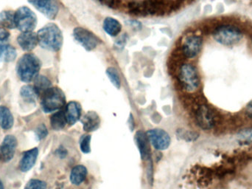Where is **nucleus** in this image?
Returning <instances> with one entry per match:
<instances>
[{
    "label": "nucleus",
    "mask_w": 252,
    "mask_h": 189,
    "mask_svg": "<svg viewBox=\"0 0 252 189\" xmlns=\"http://www.w3.org/2000/svg\"><path fill=\"white\" fill-rule=\"evenodd\" d=\"M41 68L39 58L33 53H27L17 62V72L23 82L29 83L38 76Z\"/></svg>",
    "instance_id": "obj_2"
},
{
    "label": "nucleus",
    "mask_w": 252,
    "mask_h": 189,
    "mask_svg": "<svg viewBox=\"0 0 252 189\" xmlns=\"http://www.w3.org/2000/svg\"><path fill=\"white\" fill-rule=\"evenodd\" d=\"M246 113H247L248 116L252 118V101L248 104L247 107H246Z\"/></svg>",
    "instance_id": "obj_35"
},
{
    "label": "nucleus",
    "mask_w": 252,
    "mask_h": 189,
    "mask_svg": "<svg viewBox=\"0 0 252 189\" xmlns=\"http://www.w3.org/2000/svg\"><path fill=\"white\" fill-rule=\"evenodd\" d=\"M82 123L84 131L93 132L100 126V118L94 112H89L83 118Z\"/></svg>",
    "instance_id": "obj_17"
},
{
    "label": "nucleus",
    "mask_w": 252,
    "mask_h": 189,
    "mask_svg": "<svg viewBox=\"0 0 252 189\" xmlns=\"http://www.w3.org/2000/svg\"><path fill=\"white\" fill-rule=\"evenodd\" d=\"M28 2L49 20L58 15L59 5L56 0H28Z\"/></svg>",
    "instance_id": "obj_10"
},
{
    "label": "nucleus",
    "mask_w": 252,
    "mask_h": 189,
    "mask_svg": "<svg viewBox=\"0 0 252 189\" xmlns=\"http://www.w3.org/2000/svg\"><path fill=\"white\" fill-rule=\"evenodd\" d=\"M0 189H4L3 183L0 180Z\"/></svg>",
    "instance_id": "obj_38"
},
{
    "label": "nucleus",
    "mask_w": 252,
    "mask_h": 189,
    "mask_svg": "<svg viewBox=\"0 0 252 189\" xmlns=\"http://www.w3.org/2000/svg\"><path fill=\"white\" fill-rule=\"evenodd\" d=\"M102 5L109 8H115L116 4V0H97Z\"/></svg>",
    "instance_id": "obj_33"
},
{
    "label": "nucleus",
    "mask_w": 252,
    "mask_h": 189,
    "mask_svg": "<svg viewBox=\"0 0 252 189\" xmlns=\"http://www.w3.org/2000/svg\"><path fill=\"white\" fill-rule=\"evenodd\" d=\"M15 23L21 31L32 32L37 25V17L30 8L23 6L15 12Z\"/></svg>",
    "instance_id": "obj_7"
},
{
    "label": "nucleus",
    "mask_w": 252,
    "mask_h": 189,
    "mask_svg": "<svg viewBox=\"0 0 252 189\" xmlns=\"http://www.w3.org/2000/svg\"><path fill=\"white\" fill-rule=\"evenodd\" d=\"M51 126L55 130L58 131L64 129L68 124L66 116L64 110H59L54 113L50 118Z\"/></svg>",
    "instance_id": "obj_22"
},
{
    "label": "nucleus",
    "mask_w": 252,
    "mask_h": 189,
    "mask_svg": "<svg viewBox=\"0 0 252 189\" xmlns=\"http://www.w3.org/2000/svg\"><path fill=\"white\" fill-rule=\"evenodd\" d=\"M103 30L111 36H116L122 30V24L113 17H106L103 21Z\"/></svg>",
    "instance_id": "obj_19"
},
{
    "label": "nucleus",
    "mask_w": 252,
    "mask_h": 189,
    "mask_svg": "<svg viewBox=\"0 0 252 189\" xmlns=\"http://www.w3.org/2000/svg\"><path fill=\"white\" fill-rule=\"evenodd\" d=\"M0 26L5 29L15 28V13L11 11L0 13Z\"/></svg>",
    "instance_id": "obj_23"
},
{
    "label": "nucleus",
    "mask_w": 252,
    "mask_h": 189,
    "mask_svg": "<svg viewBox=\"0 0 252 189\" xmlns=\"http://www.w3.org/2000/svg\"><path fill=\"white\" fill-rule=\"evenodd\" d=\"M243 33L238 27L231 24H224L217 27L213 33V38L218 43L224 46H233L240 43L243 39Z\"/></svg>",
    "instance_id": "obj_5"
},
{
    "label": "nucleus",
    "mask_w": 252,
    "mask_h": 189,
    "mask_svg": "<svg viewBox=\"0 0 252 189\" xmlns=\"http://www.w3.org/2000/svg\"><path fill=\"white\" fill-rule=\"evenodd\" d=\"M10 33L5 28H0V53L6 47L9 41Z\"/></svg>",
    "instance_id": "obj_28"
},
{
    "label": "nucleus",
    "mask_w": 252,
    "mask_h": 189,
    "mask_svg": "<svg viewBox=\"0 0 252 189\" xmlns=\"http://www.w3.org/2000/svg\"><path fill=\"white\" fill-rule=\"evenodd\" d=\"M106 75H107L108 78H109L112 84H113L116 89L120 88V77H119V72H118L117 70H116V68H112V67L108 68V69L106 70Z\"/></svg>",
    "instance_id": "obj_27"
},
{
    "label": "nucleus",
    "mask_w": 252,
    "mask_h": 189,
    "mask_svg": "<svg viewBox=\"0 0 252 189\" xmlns=\"http://www.w3.org/2000/svg\"><path fill=\"white\" fill-rule=\"evenodd\" d=\"M56 155H58L59 158H64L66 157L67 154H68V152H67L66 149L65 148L60 147L58 150L56 151Z\"/></svg>",
    "instance_id": "obj_34"
},
{
    "label": "nucleus",
    "mask_w": 252,
    "mask_h": 189,
    "mask_svg": "<svg viewBox=\"0 0 252 189\" xmlns=\"http://www.w3.org/2000/svg\"><path fill=\"white\" fill-rule=\"evenodd\" d=\"M203 45L202 36L190 35L183 39L182 43V52L187 59H194L200 53Z\"/></svg>",
    "instance_id": "obj_9"
},
{
    "label": "nucleus",
    "mask_w": 252,
    "mask_h": 189,
    "mask_svg": "<svg viewBox=\"0 0 252 189\" xmlns=\"http://www.w3.org/2000/svg\"><path fill=\"white\" fill-rule=\"evenodd\" d=\"M196 119L199 127L205 130L212 129L215 126V115L208 106L202 105L197 109Z\"/></svg>",
    "instance_id": "obj_12"
},
{
    "label": "nucleus",
    "mask_w": 252,
    "mask_h": 189,
    "mask_svg": "<svg viewBox=\"0 0 252 189\" xmlns=\"http://www.w3.org/2000/svg\"><path fill=\"white\" fill-rule=\"evenodd\" d=\"M38 42L42 48L57 52L63 45V34L59 27L53 23L44 26L37 33Z\"/></svg>",
    "instance_id": "obj_1"
},
{
    "label": "nucleus",
    "mask_w": 252,
    "mask_h": 189,
    "mask_svg": "<svg viewBox=\"0 0 252 189\" xmlns=\"http://www.w3.org/2000/svg\"><path fill=\"white\" fill-rule=\"evenodd\" d=\"M130 24L132 25V27H135V28L137 29V30L141 28V24L139 22L131 21Z\"/></svg>",
    "instance_id": "obj_36"
},
{
    "label": "nucleus",
    "mask_w": 252,
    "mask_h": 189,
    "mask_svg": "<svg viewBox=\"0 0 252 189\" xmlns=\"http://www.w3.org/2000/svg\"><path fill=\"white\" fill-rule=\"evenodd\" d=\"M147 135L151 144L157 150H165L170 146V135L163 129H151L147 132Z\"/></svg>",
    "instance_id": "obj_11"
},
{
    "label": "nucleus",
    "mask_w": 252,
    "mask_h": 189,
    "mask_svg": "<svg viewBox=\"0 0 252 189\" xmlns=\"http://www.w3.org/2000/svg\"><path fill=\"white\" fill-rule=\"evenodd\" d=\"M17 57V51L14 47L11 45L8 46L4 49L3 51L0 53V62H13Z\"/></svg>",
    "instance_id": "obj_26"
},
{
    "label": "nucleus",
    "mask_w": 252,
    "mask_h": 189,
    "mask_svg": "<svg viewBox=\"0 0 252 189\" xmlns=\"http://www.w3.org/2000/svg\"><path fill=\"white\" fill-rule=\"evenodd\" d=\"M139 16H162L176 9V3L170 0H138Z\"/></svg>",
    "instance_id": "obj_3"
},
{
    "label": "nucleus",
    "mask_w": 252,
    "mask_h": 189,
    "mask_svg": "<svg viewBox=\"0 0 252 189\" xmlns=\"http://www.w3.org/2000/svg\"><path fill=\"white\" fill-rule=\"evenodd\" d=\"M38 155H39V149L37 148H33L24 152L20 161V170L23 172H27L29 170L31 169L36 164Z\"/></svg>",
    "instance_id": "obj_15"
},
{
    "label": "nucleus",
    "mask_w": 252,
    "mask_h": 189,
    "mask_svg": "<svg viewBox=\"0 0 252 189\" xmlns=\"http://www.w3.org/2000/svg\"><path fill=\"white\" fill-rule=\"evenodd\" d=\"M87 174V169L84 165H76L72 168V171H71V183L76 186H79L85 180Z\"/></svg>",
    "instance_id": "obj_21"
},
{
    "label": "nucleus",
    "mask_w": 252,
    "mask_h": 189,
    "mask_svg": "<svg viewBox=\"0 0 252 189\" xmlns=\"http://www.w3.org/2000/svg\"><path fill=\"white\" fill-rule=\"evenodd\" d=\"M20 94L24 101L28 103H35L39 94L33 86L26 85L22 87Z\"/></svg>",
    "instance_id": "obj_24"
},
{
    "label": "nucleus",
    "mask_w": 252,
    "mask_h": 189,
    "mask_svg": "<svg viewBox=\"0 0 252 189\" xmlns=\"http://www.w3.org/2000/svg\"><path fill=\"white\" fill-rule=\"evenodd\" d=\"M14 123V116L9 109L4 106H0V125L2 129L5 130L11 129Z\"/></svg>",
    "instance_id": "obj_20"
},
{
    "label": "nucleus",
    "mask_w": 252,
    "mask_h": 189,
    "mask_svg": "<svg viewBox=\"0 0 252 189\" xmlns=\"http://www.w3.org/2000/svg\"><path fill=\"white\" fill-rule=\"evenodd\" d=\"M90 142H91V136L90 135H84L81 139L80 142V148L83 153L89 154L91 152L90 148Z\"/></svg>",
    "instance_id": "obj_30"
},
{
    "label": "nucleus",
    "mask_w": 252,
    "mask_h": 189,
    "mask_svg": "<svg viewBox=\"0 0 252 189\" xmlns=\"http://www.w3.org/2000/svg\"><path fill=\"white\" fill-rule=\"evenodd\" d=\"M46 183L36 179H32L26 185L24 189H46Z\"/></svg>",
    "instance_id": "obj_29"
},
{
    "label": "nucleus",
    "mask_w": 252,
    "mask_h": 189,
    "mask_svg": "<svg viewBox=\"0 0 252 189\" xmlns=\"http://www.w3.org/2000/svg\"><path fill=\"white\" fill-rule=\"evenodd\" d=\"M17 146V140L14 135H7L4 138L1 147L0 155L2 159L5 162H8L14 158L16 149Z\"/></svg>",
    "instance_id": "obj_13"
},
{
    "label": "nucleus",
    "mask_w": 252,
    "mask_h": 189,
    "mask_svg": "<svg viewBox=\"0 0 252 189\" xmlns=\"http://www.w3.org/2000/svg\"><path fill=\"white\" fill-rule=\"evenodd\" d=\"M179 80L182 88L188 93L196 91L200 85L199 72L191 64H183L180 67Z\"/></svg>",
    "instance_id": "obj_6"
},
{
    "label": "nucleus",
    "mask_w": 252,
    "mask_h": 189,
    "mask_svg": "<svg viewBox=\"0 0 252 189\" xmlns=\"http://www.w3.org/2000/svg\"><path fill=\"white\" fill-rule=\"evenodd\" d=\"M127 34H123L119 36V37L116 39L115 44H116L118 47H123L125 46V44L127 42Z\"/></svg>",
    "instance_id": "obj_32"
},
{
    "label": "nucleus",
    "mask_w": 252,
    "mask_h": 189,
    "mask_svg": "<svg viewBox=\"0 0 252 189\" xmlns=\"http://www.w3.org/2000/svg\"><path fill=\"white\" fill-rule=\"evenodd\" d=\"M242 138H245V139H249V138H252V130L245 132L242 135Z\"/></svg>",
    "instance_id": "obj_37"
},
{
    "label": "nucleus",
    "mask_w": 252,
    "mask_h": 189,
    "mask_svg": "<svg viewBox=\"0 0 252 189\" xmlns=\"http://www.w3.org/2000/svg\"><path fill=\"white\" fill-rule=\"evenodd\" d=\"M33 87L36 89L37 91L38 94H43L46 90L50 88L51 82L44 75H38L34 79V86Z\"/></svg>",
    "instance_id": "obj_25"
},
{
    "label": "nucleus",
    "mask_w": 252,
    "mask_h": 189,
    "mask_svg": "<svg viewBox=\"0 0 252 189\" xmlns=\"http://www.w3.org/2000/svg\"><path fill=\"white\" fill-rule=\"evenodd\" d=\"M35 133H36V138H37L39 141H41V140L44 139V138L47 136V129H46V126L42 123V124L39 125V126L36 128Z\"/></svg>",
    "instance_id": "obj_31"
},
{
    "label": "nucleus",
    "mask_w": 252,
    "mask_h": 189,
    "mask_svg": "<svg viewBox=\"0 0 252 189\" xmlns=\"http://www.w3.org/2000/svg\"><path fill=\"white\" fill-rule=\"evenodd\" d=\"M137 144L140 152L142 160H147L149 158L150 148L148 146V135H145L142 131H139L136 135Z\"/></svg>",
    "instance_id": "obj_18"
},
{
    "label": "nucleus",
    "mask_w": 252,
    "mask_h": 189,
    "mask_svg": "<svg viewBox=\"0 0 252 189\" xmlns=\"http://www.w3.org/2000/svg\"><path fill=\"white\" fill-rule=\"evenodd\" d=\"M41 104L46 113L59 111L66 104L65 93L58 87H50L42 94Z\"/></svg>",
    "instance_id": "obj_4"
},
{
    "label": "nucleus",
    "mask_w": 252,
    "mask_h": 189,
    "mask_svg": "<svg viewBox=\"0 0 252 189\" xmlns=\"http://www.w3.org/2000/svg\"><path fill=\"white\" fill-rule=\"evenodd\" d=\"M65 113L68 123L70 125L75 124L81 117V105L76 101H70L67 104Z\"/></svg>",
    "instance_id": "obj_16"
},
{
    "label": "nucleus",
    "mask_w": 252,
    "mask_h": 189,
    "mask_svg": "<svg viewBox=\"0 0 252 189\" xmlns=\"http://www.w3.org/2000/svg\"><path fill=\"white\" fill-rule=\"evenodd\" d=\"M19 45L24 51H31L39 44L37 33L32 32H23L17 39Z\"/></svg>",
    "instance_id": "obj_14"
},
{
    "label": "nucleus",
    "mask_w": 252,
    "mask_h": 189,
    "mask_svg": "<svg viewBox=\"0 0 252 189\" xmlns=\"http://www.w3.org/2000/svg\"><path fill=\"white\" fill-rule=\"evenodd\" d=\"M73 37L87 51H92L95 49L100 42L98 38L92 32L81 27L74 29Z\"/></svg>",
    "instance_id": "obj_8"
}]
</instances>
